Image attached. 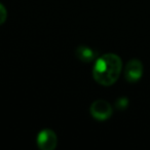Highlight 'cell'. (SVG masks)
<instances>
[{"mask_svg":"<svg viewBox=\"0 0 150 150\" xmlns=\"http://www.w3.org/2000/svg\"><path fill=\"white\" fill-rule=\"evenodd\" d=\"M122 69L121 59L117 54H106L96 60L93 69V76L101 86H112L118 79Z\"/></svg>","mask_w":150,"mask_h":150,"instance_id":"obj_1","label":"cell"},{"mask_svg":"<svg viewBox=\"0 0 150 150\" xmlns=\"http://www.w3.org/2000/svg\"><path fill=\"white\" fill-rule=\"evenodd\" d=\"M75 54H76L78 60L84 63H90L94 60H97V52H94L91 47L84 45L78 46L76 52H75Z\"/></svg>","mask_w":150,"mask_h":150,"instance_id":"obj_5","label":"cell"},{"mask_svg":"<svg viewBox=\"0 0 150 150\" xmlns=\"http://www.w3.org/2000/svg\"><path fill=\"white\" fill-rule=\"evenodd\" d=\"M127 105H129V100L127 98H119L115 103V106L119 110H125L127 107Z\"/></svg>","mask_w":150,"mask_h":150,"instance_id":"obj_6","label":"cell"},{"mask_svg":"<svg viewBox=\"0 0 150 150\" xmlns=\"http://www.w3.org/2000/svg\"><path fill=\"white\" fill-rule=\"evenodd\" d=\"M91 114L97 120H106L112 115L113 109L105 100H97L91 105Z\"/></svg>","mask_w":150,"mask_h":150,"instance_id":"obj_2","label":"cell"},{"mask_svg":"<svg viewBox=\"0 0 150 150\" xmlns=\"http://www.w3.org/2000/svg\"><path fill=\"white\" fill-rule=\"evenodd\" d=\"M36 142L41 150H54L58 145V137L52 129H42L38 134Z\"/></svg>","mask_w":150,"mask_h":150,"instance_id":"obj_3","label":"cell"},{"mask_svg":"<svg viewBox=\"0 0 150 150\" xmlns=\"http://www.w3.org/2000/svg\"><path fill=\"white\" fill-rule=\"evenodd\" d=\"M143 74V65L137 59L129 61L125 68V77L129 82H136Z\"/></svg>","mask_w":150,"mask_h":150,"instance_id":"obj_4","label":"cell"},{"mask_svg":"<svg viewBox=\"0 0 150 150\" xmlns=\"http://www.w3.org/2000/svg\"><path fill=\"white\" fill-rule=\"evenodd\" d=\"M7 18V11L4 7V5L0 3V25H2Z\"/></svg>","mask_w":150,"mask_h":150,"instance_id":"obj_7","label":"cell"}]
</instances>
